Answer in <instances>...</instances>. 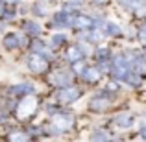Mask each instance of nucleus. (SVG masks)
<instances>
[{
	"label": "nucleus",
	"mask_w": 146,
	"mask_h": 142,
	"mask_svg": "<svg viewBox=\"0 0 146 142\" xmlns=\"http://www.w3.org/2000/svg\"><path fill=\"white\" fill-rule=\"evenodd\" d=\"M129 72V61L122 55H117L113 61V68H111V74L115 79H124L126 74Z\"/></svg>",
	"instance_id": "1"
},
{
	"label": "nucleus",
	"mask_w": 146,
	"mask_h": 142,
	"mask_svg": "<svg viewBox=\"0 0 146 142\" xmlns=\"http://www.w3.org/2000/svg\"><path fill=\"white\" fill-rule=\"evenodd\" d=\"M2 28H4V24H2V22H0V32H2Z\"/></svg>",
	"instance_id": "31"
},
{
	"label": "nucleus",
	"mask_w": 146,
	"mask_h": 142,
	"mask_svg": "<svg viewBox=\"0 0 146 142\" xmlns=\"http://www.w3.org/2000/svg\"><path fill=\"white\" fill-rule=\"evenodd\" d=\"M74 124V118L72 114H67V113H59V114H54V120H52V125L57 129V131H67V129L72 127Z\"/></svg>",
	"instance_id": "4"
},
{
	"label": "nucleus",
	"mask_w": 146,
	"mask_h": 142,
	"mask_svg": "<svg viewBox=\"0 0 146 142\" xmlns=\"http://www.w3.org/2000/svg\"><path fill=\"white\" fill-rule=\"evenodd\" d=\"M67 57H68V61H72V63L83 59V50H82V46H78V44L70 46V48H68V52H67Z\"/></svg>",
	"instance_id": "11"
},
{
	"label": "nucleus",
	"mask_w": 146,
	"mask_h": 142,
	"mask_svg": "<svg viewBox=\"0 0 146 142\" xmlns=\"http://www.w3.org/2000/svg\"><path fill=\"white\" fill-rule=\"evenodd\" d=\"M109 140V135L104 131H96L93 137H91V142H107Z\"/></svg>",
	"instance_id": "19"
},
{
	"label": "nucleus",
	"mask_w": 146,
	"mask_h": 142,
	"mask_svg": "<svg viewBox=\"0 0 146 142\" xmlns=\"http://www.w3.org/2000/svg\"><path fill=\"white\" fill-rule=\"evenodd\" d=\"M80 96H82V90L78 87H63V89L57 90L56 100H59L61 103H70V102H76Z\"/></svg>",
	"instance_id": "2"
},
{
	"label": "nucleus",
	"mask_w": 146,
	"mask_h": 142,
	"mask_svg": "<svg viewBox=\"0 0 146 142\" xmlns=\"http://www.w3.org/2000/svg\"><path fill=\"white\" fill-rule=\"evenodd\" d=\"M93 2H96V4H106L107 0H93Z\"/></svg>",
	"instance_id": "29"
},
{
	"label": "nucleus",
	"mask_w": 146,
	"mask_h": 142,
	"mask_svg": "<svg viewBox=\"0 0 146 142\" xmlns=\"http://www.w3.org/2000/svg\"><path fill=\"white\" fill-rule=\"evenodd\" d=\"M144 26H141V28H139V41H141V43H144V37H146V32H144Z\"/></svg>",
	"instance_id": "25"
},
{
	"label": "nucleus",
	"mask_w": 146,
	"mask_h": 142,
	"mask_svg": "<svg viewBox=\"0 0 146 142\" xmlns=\"http://www.w3.org/2000/svg\"><path fill=\"white\" fill-rule=\"evenodd\" d=\"M37 109V102H35V98H24L22 102H19V105H17V116L19 118H26V116H30V114H33V111Z\"/></svg>",
	"instance_id": "3"
},
{
	"label": "nucleus",
	"mask_w": 146,
	"mask_h": 142,
	"mask_svg": "<svg viewBox=\"0 0 146 142\" xmlns=\"http://www.w3.org/2000/svg\"><path fill=\"white\" fill-rule=\"evenodd\" d=\"M24 30L30 33V35H39L41 33V26L37 24V22H33V20H28L24 24Z\"/></svg>",
	"instance_id": "16"
},
{
	"label": "nucleus",
	"mask_w": 146,
	"mask_h": 142,
	"mask_svg": "<svg viewBox=\"0 0 146 142\" xmlns=\"http://www.w3.org/2000/svg\"><path fill=\"white\" fill-rule=\"evenodd\" d=\"M19 44H21V37H19V35H15V33H9V35H6V37H4V46H6L7 50L17 48Z\"/></svg>",
	"instance_id": "12"
},
{
	"label": "nucleus",
	"mask_w": 146,
	"mask_h": 142,
	"mask_svg": "<svg viewBox=\"0 0 146 142\" xmlns=\"http://www.w3.org/2000/svg\"><path fill=\"white\" fill-rule=\"evenodd\" d=\"M100 78H102V72H100L98 68H94V67L83 68V79H85L87 83H96Z\"/></svg>",
	"instance_id": "9"
},
{
	"label": "nucleus",
	"mask_w": 146,
	"mask_h": 142,
	"mask_svg": "<svg viewBox=\"0 0 146 142\" xmlns=\"http://www.w3.org/2000/svg\"><path fill=\"white\" fill-rule=\"evenodd\" d=\"M2 13H6V15H4V18H6V20H9V18L15 17V11H2Z\"/></svg>",
	"instance_id": "27"
},
{
	"label": "nucleus",
	"mask_w": 146,
	"mask_h": 142,
	"mask_svg": "<svg viewBox=\"0 0 146 142\" xmlns=\"http://www.w3.org/2000/svg\"><path fill=\"white\" fill-rule=\"evenodd\" d=\"M122 6H126L128 9H135V7L143 6V0H120Z\"/></svg>",
	"instance_id": "20"
},
{
	"label": "nucleus",
	"mask_w": 146,
	"mask_h": 142,
	"mask_svg": "<svg viewBox=\"0 0 146 142\" xmlns=\"http://www.w3.org/2000/svg\"><path fill=\"white\" fill-rule=\"evenodd\" d=\"M33 11H35L37 15H44V7H41L39 4H35V6H33Z\"/></svg>",
	"instance_id": "26"
},
{
	"label": "nucleus",
	"mask_w": 146,
	"mask_h": 142,
	"mask_svg": "<svg viewBox=\"0 0 146 142\" xmlns=\"http://www.w3.org/2000/svg\"><path fill=\"white\" fill-rule=\"evenodd\" d=\"M107 105H109V102L107 100H104V98H94V100H91V103H89V107L93 111H104V109H107Z\"/></svg>",
	"instance_id": "14"
},
{
	"label": "nucleus",
	"mask_w": 146,
	"mask_h": 142,
	"mask_svg": "<svg viewBox=\"0 0 146 142\" xmlns=\"http://www.w3.org/2000/svg\"><path fill=\"white\" fill-rule=\"evenodd\" d=\"M124 79H126V81H128L131 87H139V85H141V76H139V74H133V72H131V74H126Z\"/></svg>",
	"instance_id": "18"
},
{
	"label": "nucleus",
	"mask_w": 146,
	"mask_h": 142,
	"mask_svg": "<svg viewBox=\"0 0 146 142\" xmlns=\"http://www.w3.org/2000/svg\"><path fill=\"white\" fill-rule=\"evenodd\" d=\"M6 2H9V4H15V2H21V0H6Z\"/></svg>",
	"instance_id": "30"
},
{
	"label": "nucleus",
	"mask_w": 146,
	"mask_h": 142,
	"mask_svg": "<svg viewBox=\"0 0 146 142\" xmlns=\"http://www.w3.org/2000/svg\"><path fill=\"white\" fill-rule=\"evenodd\" d=\"M32 50H35V52L39 53V55H43V57H48L50 55V52L46 50V46H44L41 41H35V43L32 44Z\"/></svg>",
	"instance_id": "17"
},
{
	"label": "nucleus",
	"mask_w": 146,
	"mask_h": 142,
	"mask_svg": "<svg viewBox=\"0 0 146 142\" xmlns=\"http://www.w3.org/2000/svg\"><path fill=\"white\" fill-rule=\"evenodd\" d=\"M9 92L13 96H26V94H32L33 92V87L30 83H22V85H15L9 89Z\"/></svg>",
	"instance_id": "10"
},
{
	"label": "nucleus",
	"mask_w": 146,
	"mask_h": 142,
	"mask_svg": "<svg viewBox=\"0 0 146 142\" xmlns=\"http://www.w3.org/2000/svg\"><path fill=\"white\" fill-rule=\"evenodd\" d=\"M4 11V0H0V13Z\"/></svg>",
	"instance_id": "28"
},
{
	"label": "nucleus",
	"mask_w": 146,
	"mask_h": 142,
	"mask_svg": "<svg viewBox=\"0 0 146 142\" xmlns=\"http://www.w3.org/2000/svg\"><path fill=\"white\" fill-rule=\"evenodd\" d=\"M133 122H135V116L131 113H120V114L115 116V124L118 127H131Z\"/></svg>",
	"instance_id": "8"
},
{
	"label": "nucleus",
	"mask_w": 146,
	"mask_h": 142,
	"mask_svg": "<svg viewBox=\"0 0 146 142\" xmlns=\"http://www.w3.org/2000/svg\"><path fill=\"white\" fill-rule=\"evenodd\" d=\"M54 22H56L57 26H70V15H68L67 11H59V13H56V17H54Z\"/></svg>",
	"instance_id": "13"
},
{
	"label": "nucleus",
	"mask_w": 146,
	"mask_h": 142,
	"mask_svg": "<svg viewBox=\"0 0 146 142\" xmlns=\"http://www.w3.org/2000/svg\"><path fill=\"white\" fill-rule=\"evenodd\" d=\"M28 68L32 72H35V74H41V72H44L48 68V61L46 57L39 55V53H33V55H30L28 59Z\"/></svg>",
	"instance_id": "5"
},
{
	"label": "nucleus",
	"mask_w": 146,
	"mask_h": 142,
	"mask_svg": "<svg viewBox=\"0 0 146 142\" xmlns=\"http://www.w3.org/2000/svg\"><path fill=\"white\" fill-rule=\"evenodd\" d=\"M70 26H74V28H80V30H93L94 26V18L87 17V15H74V17H70Z\"/></svg>",
	"instance_id": "7"
},
{
	"label": "nucleus",
	"mask_w": 146,
	"mask_h": 142,
	"mask_svg": "<svg viewBox=\"0 0 146 142\" xmlns=\"http://www.w3.org/2000/svg\"><path fill=\"white\" fill-rule=\"evenodd\" d=\"M72 68H74V70H82L83 72V68H85V65H83V59H80V61H76V63H72Z\"/></svg>",
	"instance_id": "24"
},
{
	"label": "nucleus",
	"mask_w": 146,
	"mask_h": 142,
	"mask_svg": "<svg viewBox=\"0 0 146 142\" xmlns=\"http://www.w3.org/2000/svg\"><path fill=\"white\" fill-rule=\"evenodd\" d=\"M30 137L26 131H13L9 135V142H28Z\"/></svg>",
	"instance_id": "15"
},
{
	"label": "nucleus",
	"mask_w": 146,
	"mask_h": 142,
	"mask_svg": "<svg viewBox=\"0 0 146 142\" xmlns=\"http://www.w3.org/2000/svg\"><path fill=\"white\" fill-rule=\"evenodd\" d=\"M96 55H98L100 61H107V59H109V50H107V48H100L96 52Z\"/></svg>",
	"instance_id": "22"
},
{
	"label": "nucleus",
	"mask_w": 146,
	"mask_h": 142,
	"mask_svg": "<svg viewBox=\"0 0 146 142\" xmlns=\"http://www.w3.org/2000/svg\"><path fill=\"white\" fill-rule=\"evenodd\" d=\"M50 81L54 83L56 87H68L70 85V81H72V74L68 70H57V72H54L52 76H50Z\"/></svg>",
	"instance_id": "6"
},
{
	"label": "nucleus",
	"mask_w": 146,
	"mask_h": 142,
	"mask_svg": "<svg viewBox=\"0 0 146 142\" xmlns=\"http://www.w3.org/2000/svg\"><path fill=\"white\" fill-rule=\"evenodd\" d=\"M63 41H65V35H61V33H59V35H54V37H52V44H54V46H59Z\"/></svg>",
	"instance_id": "23"
},
{
	"label": "nucleus",
	"mask_w": 146,
	"mask_h": 142,
	"mask_svg": "<svg viewBox=\"0 0 146 142\" xmlns=\"http://www.w3.org/2000/svg\"><path fill=\"white\" fill-rule=\"evenodd\" d=\"M106 33H107V35H118V33H120V28H118L117 24H107Z\"/></svg>",
	"instance_id": "21"
}]
</instances>
